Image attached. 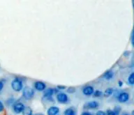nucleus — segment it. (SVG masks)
Wrapping results in <instances>:
<instances>
[{
  "label": "nucleus",
  "mask_w": 134,
  "mask_h": 115,
  "mask_svg": "<svg viewBox=\"0 0 134 115\" xmlns=\"http://www.w3.org/2000/svg\"><path fill=\"white\" fill-rule=\"evenodd\" d=\"M23 96L26 100H30L34 96V91L30 87H25L23 90Z\"/></svg>",
  "instance_id": "nucleus-1"
},
{
  "label": "nucleus",
  "mask_w": 134,
  "mask_h": 115,
  "mask_svg": "<svg viewBox=\"0 0 134 115\" xmlns=\"http://www.w3.org/2000/svg\"><path fill=\"white\" fill-rule=\"evenodd\" d=\"M11 87L15 91H20L23 87V82L19 78L15 77L11 82Z\"/></svg>",
  "instance_id": "nucleus-2"
},
{
  "label": "nucleus",
  "mask_w": 134,
  "mask_h": 115,
  "mask_svg": "<svg viewBox=\"0 0 134 115\" xmlns=\"http://www.w3.org/2000/svg\"><path fill=\"white\" fill-rule=\"evenodd\" d=\"M57 100L59 103L64 104L69 100V97L65 93H58L57 95Z\"/></svg>",
  "instance_id": "nucleus-3"
},
{
  "label": "nucleus",
  "mask_w": 134,
  "mask_h": 115,
  "mask_svg": "<svg viewBox=\"0 0 134 115\" xmlns=\"http://www.w3.org/2000/svg\"><path fill=\"white\" fill-rule=\"evenodd\" d=\"M25 108V105L22 102H16L13 105V110L15 114H20L23 112V110Z\"/></svg>",
  "instance_id": "nucleus-4"
},
{
  "label": "nucleus",
  "mask_w": 134,
  "mask_h": 115,
  "mask_svg": "<svg viewBox=\"0 0 134 115\" xmlns=\"http://www.w3.org/2000/svg\"><path fill=\"white\" fill-rule=\"evenodd\" d=\"M129 99V94L126 92H121L118 96V100L120 102H127Z\"/></svg>",
  "instance_id": "nucleus-5"
},
{
  "label": "nucleus",
  "mask_w": 134,
  "mask_h": 115,
  "mask_svg": "<svg viewBox=\"0 0 134 115\" xmlns=\"http://www.w3.org/2000/svg\"><path fill=\"white\" fill-rule=\"evenodd\" d=\"M58 92V89L56 90L55 89H52V88H49L47 89L44 90L43 92V96L45 98H50L52 97V95L54 93H57Z\"/></svg>",
  "instance_id": "nucleus-6"
},
{
  "label": "nucleus",
  "mask_w": 134,
  "mask_h": 115,
  "mask_svg": "<svg viewBox=\"0 0 134 115\" xmlns=\"http://www.w3.org/2000/svg\"><path fill=\"white\" fill-rule=\"evenodd\" d=\"M34 88H35L37 91H44V90L46 89V84L44 83V82H43L37 81L34 83Z\"/></svg>",
  "instance_id": "nucleus-7"
},
{
  "label": "nucleus",
  "mask_w": 134,
  "mask_h": 115,
  "mask_svg": "<svg viewBox=\"0 0 134 115\" xmlns=\"http://www.w3.org/2000/svg\"><path fill=\"white\" fill-rule=\"evenodd\" d=\"M59 112V109L56 106L50 107L47 111L48 115H57Z\"/></svg>",
  "instance_id": "nucleus-8"
},
{
  "label": "nucleus",
  "mask_w": 134,
  "mask_h": 115,
  "mask_svg": "<svg viewBox=\"0 0 134 115\" xmlns=\"http://www.w3.org/2000/svg\"><path fill=\"white\" fill-rule=\"evenodd\" d=\"M82 93L85 96H91L92 94H94V88L92 86H87L82 90Z\"/></svg>",
  "instance_id": "nucleus-9"
},
{
  "label": "nucleus",
  "mask_w": 134,
  "mask_h": 115,
  "mask_svg": "<svg viewBox=\"0 0 134 115\" xmlns=\"http://www.w3.org/2000/svg\"><path fill=\"white\" fill-rule=\"evenodd\" d=\"M85 107L87 109H97L99 106L98 102L96 101H91V102H87L85 105Z\"/></svg>",
  "instance_id": "nucleus-10"
},
{
  "label": "nucleus",
  "mask_w": 134,
  "mask_h": 115,
  "mask_svg": "<svg viewBox=\"0 0 134 115\" xmlns=\"http://www.w3.org/2000/svg\"><path fill=\"white\" fill-rule=\"evenodd\" d=\"M113 75H114V73H113V71H108L103 75V77H104L105 79H107V80H110V79L113 78Z\"/></svg>",
  "instance_id": "nucleus-11"
},
{
  "label": "nucleus",
  "mask_w": 134,
  "mask_h": 115,
  "mask_svg": "<svg viewBox=\"0 0 134 115\" xmlns=\"http://www.w3.org/2000/svg\"><path fill=\"white\" fill-rule=\"evenodd\" d=\"M22 113L23 115H31L32 114V110L30 107H25Z\"/></svg>",
  "instance_id": "nucleus-12"
},
{
  "label": "nucleus",
  "mask_w": 134,
  "mask_h": 115,
  "mask_svg": "<svg viewBox=\"0 0 134 115\" xmlns=\"http://www.w3.org/2000/svg\"><path fill=\"white\" fill-rule=\"evenodd\" d=\"M64 115H76V113L74 109L70 107L65 110Z\"/></svg>",
  "instance_id": "nucleus-13"
},
{
  "label": "nucleus",
  "mask_w": 134,
  "mask_h": 115,
  "mask_svg": "<svg viewBox=\"0 0 134 115\" xmlns=\"http://www.w3.org/2000/svg\"><path fill=\"white\" fill-rule=\"evenodd\" d=\"M113 93V88H108V89H107L105 91L104 95L105 97H109V96H110Z\"/></svg>",
  "instance_id": "nucleus-14"
},
{
  "label": "nucleus",
  "mask_w": 134,
  "mask_h": 115,
  "mask_svg": "<svg viewBox=\"0 0 134 115\" xmlns=\"http://www.w3.org/2000/svg\"><path fill=\"white\" fill-rule=\"evenodd\" d=\"M128 82L129 83L131 84V85H133L134 83V73H131V75L129 76V78H128Z\"/></svg>",
  "instance_id": "nucleus-15"
},
{
  "label": "nucleus",
  "mask_w": 134,
  "mask_h": 115,
  "mask_svg": "<svg viewBox=\"0 0 134 115\" xmlns=\"http://www.w3.org/2000/svg\"><path fill=\"white\" fill-rule=\"evenodd\" d=\"M113 111H114V112L115 113V114L119 115V112H120V111H121V108H120V107L119 106H117L115 107V109L113 110Z\"/></svg>",
  "instance_id": "nucleus-16"
},
{
  "label": "nucleus",
  "mask_w": 134,
  "mask_h": 115,
  "mask_svg": "<svg viewBox=\"0 0 134 115\" xmlns=\"http://www.w3.org/2000/svg\"><path fill=\"white\" fill-rule=\"evenodd\" d=\"M102 92L100 91H95V92H94V97H100L102 96Z\"/></svg>",
  "instance_id": "nucleus-17"
},
{
  "label": "nucleus",
  "mask_w": 134,
  "mask_h": 115,
  "mask_svg": "<svg viewBox=\"0 0 134 115\" xmlns=\"http://www.w3.org/2000/svg\"><path fill=\"white\" fill-rule=\"evenodd\" d=\"M75 91V88L71 87H69L67 89V92L69 93V94H73Z\"/></svg>",
  "instance_id": "nucleus-18"
},
{
  "label": "nucleus",
  "mask_w": 134,
  "mask_h": 115,
  "mask_svg": "<svg viewBox=\"0 0 134 115\" xmlns=\"http://www.w3.org/2000/svg\"><path fill=\"white\" fill-rule=\"evenodd\" d=\"M4 110V103L2 102V101L0 100V113L2 112Z\"/></svg>",
  "instance_id": "nucleus-19"
},
{
  "label": "nucleus",
  "mask_w": 134,
  "mask_h": 115,
  "mask_svg": "<svg viewBox=\"0 0 134 115\" xmlns=\"http://www.w3.org/2000/svg\"><path fill=\"white\" fill-rule=\"evenodd\" d=\"M96 115H106V113L104 111L99 110L96 113Z\"/></svg>",
  "instance_id": "nucleus-20"
},
{
  "label": "nucleus",
  "mask_w": 134,
  "mask_h": 115,
  "mask_svg": "<svg viewBox=\"0 0 134 115\" xmlns=\"http://www.w3.org/2000/svg\"><path fill=\"white\" fill-rule=\"evenodd\" d=\"M106 115H116L115 114V113L114 112V111L113 110H109L106 112Z\"/></svg>",
  "instance_id": "nucleus-21"
},
{
  "label": "nucleus",
  "mask_w": 134,
  "mask_h": 115,
  "mask_svg": "<svg viewBox=\"0 0 134 115\" xmlns=\"http://www.w3.org/2000/svg\"><path fill=\"white\" fill-rule=\"evenodd\" d=\"M4 82L2 81V80H0V93L2 92V89H3V88H4Z\"/></svg>",
  "instance_id": "nucleus-22"
},
{
  "label": "nucleus",
  "mask_w": 134,
  "mask_h": 115,
  "mask_svg": "<svg viewBox=\"0 0 134 115\" xmlns=\"http://www.w3.org/2000/svg\"><path fill=\"white\" fill-rule=\"evenodd\" d=\"M57 89H58L63 90V89H66V87H65V86L58 85V86H57Z\"/></svg>",
  "instance_id": "nucleus-23"
},
{
  "label": "nucleus",
  "mask_w": 134,
  "mask_h": 115,
  "mask_svg": "<svg viewBox=\"0 0 134 115\" xmlns=\"http://www.w3.org/2000/svg\"><path fill=\"white\" fill-rule=\"evenodd\" d=\"M81 115H92L90 112H84L82 113Z\"/></svg>",
  "instance_id": "nucleus-24"
},
{
  "label": "nucleus",
  "mask_w": 134,
  "mask_h": 115,
  "mask_svg": "<svg viewBox=\"0 0 134 115\" xmlns=\"http://www.w3.org/2000/svg\"><path fill=\"white\" fill-rule=\"evenodd\" d=\"M123 85V82L121 81H119V87H121V86Z\"/></svg>",
  "instance_id": "nucleus-25"
},
{
  "label": "nucleus",
  "mask_w": 134,
  "mask_h": 115,
  "mask_svg": "<svg viewBox=\"0 0 134 115\" xmlns=\"http://www.w3.org/2000/svg\"><path fill=\"white\" fill-rule=\"evenodd\" d=\"M35 115H43V114H41V113H38V114H36Z\"/></svg>",
  "instance_id": "nucleus-26"
},
{
  "label": "nucleus",
  "mask_w": 134,
  "mask_h": 115,
  "mask_svg": "<svg viewBox=\"0 0 134 115\" xmlns=\"http://www.w3.org/2000/svg\"><path fill=\"white\" fill-rule=\"evenodd\" d=\"M122 115H129V114H124Z\"/></svg>",
  "instance_id": "nucleus-27"
},
{
  "label": "nucleus",
  "mask_w": 134,
  "mask_h": 115,
  "mask_svg": "<svg viewBox=\"0 0 134 115\" xmlns=\"http://www.w3.org/2000/svg\"><path fill=\"white\" fill-rule=\"evenodd\" d=\"M31 115H33V114H31ZM34 115H35V114H34Z\"/></svg>",
  "instance_id": "nucleus-28"
}]
</instances>
